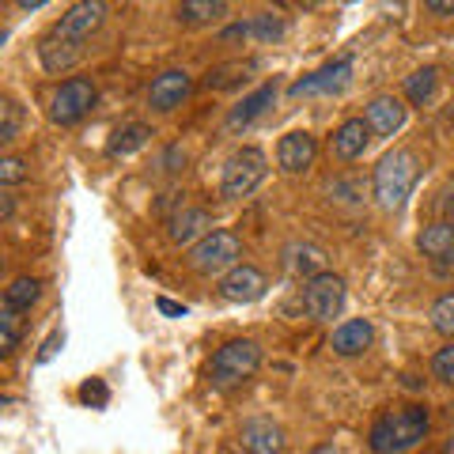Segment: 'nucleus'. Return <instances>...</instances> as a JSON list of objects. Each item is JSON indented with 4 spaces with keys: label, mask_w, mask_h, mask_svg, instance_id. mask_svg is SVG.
Here are the masks:
<instances>
[{
    "label": "nucleus",
    "mask_w": 454,
    "mask_h": 454,
    "mask_svg": "<svg viewBox=\"0 0 454 454\" xmlns=\"http://www.w3.org/2000/svg\"><path fill=\"white\" fill-rule=\"evenodd\" d=\"M223 42H239V38H250V20L247 23H231V27H227V31L220 35Z\"/></svg>",
    "instance_id": "nucleus-35"
},
{
    "label": "nucleus",
    "mask_w": 454,
    "mask_h": 454,
    "mask_svg": "<svg viewBox=\"0 0 454 454\" xmlns=\"http://www.w3.org/2000/svg\"><path fill=\"white\" fill-rule=\"evenodd\" d=\"M258 367H262V345L250 337H235L220 345L216 356H212V387L231 390L239 382H247Z\"/></svg>",
    "instance_id": "nucleus-3"
},
{
    "label": "nucleus",
    "mask_w": 454,
    "mask_h": 454,
    "mask_svg": "<svg viewBox=\"0 0 454 454\" xmlns=\"http://www.w3.org/2000/svg\"><path fill=\"white\" fill-rule=\"evenodd\" d=\"M190 91H193V80H190L186 68H167V73H160L152 80L148 106L160 110V114H170V110H178L182 103H186Z\"/></svg>",
    "instance_id": "nucleus-10"
},
{
    "label": "nucleus",
    "mask_w": 454,
    "mask_h": 454,
    "mask_svg": "<svg viewBox=\"0 0 454 454\" xmlns=\"http://www.w3.org/2000/svg\"><path fill=\"white\" fill-rule=\"evenodd\" d=\"M443 454H454V435H450L447 443H443Z\"/></svg>",
    "instance_id": "nucleus-40"
},
{
    "label": "nucleus",
    "mask_w": 454,
    "mask_h": 454,
    "mask_svg": "<svg viewBox=\"0 0 454 454\" xmlns=\"http://www.w3.org/2000/svg\"><path fill=\"white\" fill-rule=\"evenodd\" d=\"M432 375H435L439 382H454V340L432 356Z\"/></svg>",
    "instance_id": "nucleus-32"
},
{
    "label": "nucleus",
    "mask_w": 454,
    "mask_h": 454,
    "mask_svg": "<svg viewBox=\"0 0 454 454\" xmlns=\"http://www.w3.org/2000/svg\"><path fill=\"white\" fill-rule=\"evenodd\" d=\"M95 98H98V91H95V83L88 76L65 80L61 88L53 91V98H50V118H53V125H76V121H83L91 114Z\"/></svg>",
    "instance_id": "nucleus-6"
},
{
    "label": "nucleus",
    "mask_w": 454,
    "mask_h": 454,
    "mask_svg": "<svg viewBox=\"0 0 454 454\" xmlns=\"http://www.w3.org/2000/svg\"><path fill=\"white\" fill-rule=\"evenodd\" d=\"M265 288H269V280L258 265H235L220 277V295L227 303H254L265 295Z\"/></svg>",
    "instance_id": "nucleus-11"
},
{
    "label": "nucleus",
    "mask_w": 454,
    "mask_h": 454,
    "mask_svg": "<svg viewBox=\"0 0 454 454\" xmlns=\"http://www.w3.org/2000/svg\"><path fill=\"white\" fill-rule=\"evenodd\" d=\"M148 137H152L148 125L129 121V125H121V129L110 137L106 152H110V155H129V152H137V148H145V145H148Z\"/></svg>",
    "instance_id": "nucleus-24"
},
{
    "label": "nucleus",
    "mask_w": 454,
    "mask_h": 454,
    "mask_svg": "<svg viewBox=\"0 0 454 454\" xmlns=\"http://www.w3.org/2000/svg\"><path fill=\"white\" fill-rule=\"evenodd\" d=\"M315 155H318V140L300 129V133L280 137V145H277V167L284 170V175H303V170L315 163Z\"/></svg>",
    "instance_id": "nucleus-13"
},
{
    "label": "nucleus",
    "mask_w": 454,
    "mask_h": 454,
    "mask_svg": "<svg viewBox=\"0 0 454 454\" xmlns=\"http://www.w3.org/2000/svg\"><path fill=\"white\" fill-rule=\"evenodd\" d=\"M61 345H65V337H61V333H50V340H46V345H42V352H38V364H50Z\"/></svg>",
    "instance_id": "nucleus-34"
},
{
    "label": "nucleus",
    "mask_w": 454,
    "mask_h": 454,
    "mask_svg": "<svg viewBox=\"0 0 454 454\" xmlns=\"http://www.w3.org/2000/svg\"><path fill=\"white\" fill-rule=\"evenodd\" d=\"M417 247L424 258H435V262H443L454 254V220H435L428 223L424 231L417 235Z\"/></svg>",
    "instance_id": "nucleus-20"
},
{
    "label": "nucleus",
    "mask_w": 454,
    "mask_h": 454,
    "mask_svg": "<svg viewBox=\"0 0 454 454\" xmlns=\"http://www.w3.org/2000/svg\"><path fill=\"white\" fill-rule=\"evenodd\" d=\"M20 337H23V310L4 307L0 310V356H12L20 348Z\"/></svg>",
    "instance_id": "nucleus-27"
},
{
    "label": "nucleus",
    "mask_w": 454,
    "mask_h": 454,
    "mask_svg": "<svg viewBox=\"0 0 454 454\" xmlns=\"http://www.w3.org/2000/svg\"><path fill=\"white\" fill-rule=\"evenodd\" d=\"M239 258H243V239L235 231H208L201 243H193L190 250V269L201 277H216L235 269Z\"/></svg>",
    "instance_id": "nucleus-5"
},
{
    "label": "nucleus",
    "mask_w": 454,
    "mask_h": 454,
    "mask_svg": "<svg viewBox=\"0 0 454 454\" xmlns=\"http://www.w3.org/2000/svg\"><path fill=\"white\" fill-rule=\"evenodd\" d=\"M38 57H42V68L46 73H68L73 65H80V57H83V46H76V42H65V38H57L53 31L38 42Z\"/></svg>",
    "instance_id": "nucleus-18"
},
{
    "label": "nucleus",
    "mask_w": 454,
    "mask_h": 454,
    "mask_svg": "<svg viewBox=\"0 0 454 454\" xmlns=\"http://www.w3.org/2000/svg\"><path fill=\"white\" fill-rule=\"evenodd\" d=\"M16 4H20L23 12H38L42 4H50V0H16Z\"/></svg>",
    "instance_id": "nucleus-38"
},
{
    "label": "nucleus",
    "mask_w": 454,
    "mask_h": 454,
    "mask_svg": "<svg viewBox=\"0 0 454 454\" xmlns=\"http://www.w3.org/2000/svg\"><path fill=\"white\" fill-rule=\"evenodd\" d=\"M80 402L91 405V409H106V402H110L106 382H103V379H88V382L80 387Z\"/></svg>",
    "instance_id": "nucleus-31"
},
{
    "label": "nucleus",
    "mask_w": 454,
    "mask_h": 454,
    "mask_svg": "<svg viewBox=\"0 0 454 454\" xmlns=\"http://www.w3.org/2000/svg\"><path fill=\"white\" fill-rule=\"evenodd\" d=\"M454 197V193H450ZM443 212H454V201H443Z\"/></svg>",
    "instance_id": "nucleus-42"
},
{
    "label": "nucleus",
    "mask_w": 454,
    "mask_h": 454,
    "mask_svg": "<svg viewBox=\"0 0 454 454\" xmlns=\"http://www.w3.org/2000/svg\"><path fill=\"white\" fill-rule=\"evenodd\" d=\"M23 178H27V163L20 155H4V160H0V182H4V186H20Z\"/></svg>",
    "instance_id": "nucleus-33"
},
{
    "label": "nucleus",
    "mask_w": 454,
    "mask_h": 454,
    "mask_svg": "<svg viewBox=\"0 0 454 454\" xmlns=\"http://www.w3.org/2000/svg\"><path fill=\"white\" fill-rule=\"evenodd\" d=\"M367 145H372V125H367L364 118H348V121L337 125L330 148H333V155L340 163H352V160H360V155L367 152Z\"/></svg>",
    "instance_id": "nucleus-14"
},
{
    "label": "nucleus",
    "mask_w": 454,
    "mask_h": 454,
    "mask_svg": "<svg viewBox=\"0 0 454 454\" xmlns=\"http://www.w3.org/2000/svg\"><path fill=\"white\" fill-rule=\"evenodd\" d=\"M155 307H160L163 315H170V318H186V307L175 303V300H163V295H160V300H155Z\"/></svg>",
    "instance_id": "nucleus-36"
},
{
    "label": "nucleus",
    "mask_w": 454,
    "mask_h": 454,
    "mask_svg": "<svg viewBox=\"0 0 454 454\" xmlns=\"http://www.w3.org/2000/svg\"><path fill=\"white\" fill-rule=\"evenodd\" d=\"M288 269L295 277H318L325 273V250L318 243H292L288 247Z\"/></svg>",
    "instance_id": "nucleus-21"
},
{
    "label": "nucleus",
    "mask_w": 454,
    "mask_h": 454,
    "mask_svg": "<svg viewBox=\"0 0 454 454\" xmlns=\"http://www.w3.org/2000/svg\"><path fill=\"white\" fill-rule=\"evenodd\" d=\"M12 208H16V205H12V197H4V201H0V216L8 220V216H12Z\"/></svg>",
    "instance_id": "nucleus-39"
},
{
    "label": "nucleus",
    "mask_w": 454,
    "mask_h": 454,
    "mask_svg": "<svg viewBox=\"0 0 454 454\" xmlns=\"http://www.w3.org/2000/svg\"><path fill=\"white\" fill-rule=\"evenodd\" d=\"M38 295H42V284L35 277H16L4 288V307H12V310H31L38 303Z\"/></svg>",
    "instance_id": "nucleus-25"
},
{
    "label": "nucleus",
    "mask_w": 454,
    "mask_h": 454,
    "mask_svg": "<svg viewBox=\"0 0 454 454\" xmlns=\"http://www.w3.org/2000/svg\"><path fill=\"white\" fill-rule=\"evenodd\" d=\"M227 16V0H182L178 20L186 27H208Z\"/></svg>",
    "instance_id": "nucleus-22"
},
{
    "label": "nucleus",
    "mask_w": 454,
    "mask_h": 454,
    "mask_svg": "<svg viewBox=\"0 0 454 454\" xmlns=\"http://www.w3.org/2000/svg\"><path fill=\"white\" fill-rule=\"evenodd\" d=\"M428 318H432V325H435L439 333L454 337V292L439 295V300L432 303V310H428Z\"/></svg>",
    "instance_id": "nucleus-29"
},
{
    "label": "nucleus",
    "mask_w": 454,
    "mask_h": 454,
    "mask_svg": "<svg viewBox=\"0 0 454 454\" xmlns=\"http://www.w3.org/2000/svg\"><path fill=\"white\" fill-rule=\"evenodd\" d=\"M212 227V216L205 208H182L167 220V239L175 247H186V243H201Z\"/></svg>",
    "instance_id": "nucleus-16"
},
{
    "label": "nucleus",
    "mask_w": 454,
    "mask_h": 454,
    "mask_svg": "<svg viewBox=\"0 0 454 454\" xmlns=\"http://www.w3.org/2000/svg\"><path fill=\"white\" fill-rule=\"evenodd\" d=\"M364 121L372 125L375 137H394L405 125V103L402 98H394V95H375L372 103H367Z\"/></svg>",
    "instance_id": "nucleus-15"
},
{
    "label": "nucleus",
    "mask_w": 454,
    "mask_h": 454,
    "mask_svg": "<svg viewBox=\"0 0 454 454\" xmlns=\"http://www.w3.org/2000/svg\"><path fill=\"white\" fill-rule=\"evenodd\" d=\"M20 121H23L20 103L12 95H4L0 98V145H12L20 137Z\"/></svg>",
    "instance_id": "nucleus-28"
},
{
    "label": "nucleus",
    "mask_w": 454,
    "mask_h": 454,
    "mask_svg": "<svg viewBox=\"0 0 454 454\" xmlns=\"http://www.w3.org/2000/svg\"><path fill=\"white\" fill-rule=\"evenodd\" d=\"M428 435V409L424 405H402V409H390L372 424V443L375 454H405L413 450L420 439Z\"/></svg>",
    "instance_id": "nucleus-1"
},
{
    "label": "nucleus",
    "mask_w": 454,
    "mask_h": 454,
    "mask_svg": "<svg viewBox=\"0 0 454 454\" xmlns=\"http://www.w3.org/2000/svg\"><path fill=\"white\" fill-rule=\"evenodd\" d=\"M273 98H277V83H262L258 91H250L243 103H239L231 114H227V129H247V125L254 121V118H262V114L273 106Z\"/></svg>",
    "instance_id": "nucleus-19"
},
{
    "label": "nucleus",
    "mask_w": 454,
    "mask_h": 454,
    "mask_svg": "<svg viewBox=\"0 0 454 454\" xmlns=\"http://www.w3.org/2000/svg\"><path fill=\"white\" fill-rule=\"evenodd\" d=\"M269 175V160L262 148H239L231 160L223 163V178H220V193L227 197V201H243V197H250L254 190L265 182Z\"/></svg>",
    "instance_id": "nucleus-4"
},
{
    "label": "nucleus",
    "mask_w": 454,
    "mask_h": 454,
    "mask_svg": "<svg viewBox=\"0 0 454 454\" xmlns=\"http://www.w3.org/2000/svg\"><path fill=\"white\" fill-rule=\"evenodd\" d=\"M348 80H352V57H337V61L330 65H322L318 73H310L303 80H295L288 95L292 98H310V95H337V91H345L348 88Z\"/></svg>",
    "instance_id": "nucleus-9"
},
{
    "label": "nucleus",
    "mask_w": 454,
    "mask_h": 454,
    "mask_svg": "<svg viewBox=\"0 0 454 454\" xmlns=\"http://www.w3.org/2000/svg\"><path fill=\"white\" fill-rule=\"evenodd\" d=\"M424 8H428L432 16H454V0H424Z\"/></svg>",
    "instance_id": "nucleus-37"
},
{
    "label": "nucleus",
    "mask_w": 454,
    "mask_h": 454,
    "mask_svg": "<svg viewBox=\"0 0 454 454\" xmlns=\"http://www.w3.org/2000/svg\"><path fill=\"white\" fill-rule=\"evenodd\" d=\"M250 38H258V42H280L284 38V20L273 16V12H265V16H254L250 20Z\"/></svg>",
    "instance_id": "nucleus-30"
},
{
    "label": "nucleus",
    "mask_w": 454,
    "mask_h": 454,
    "mask_svg": "<svg viewBox=\"0 0 454 454\" xmlns=\"http://www.w3.org/2000/svg\"><path fill=\"white\" fill-rule=\"evenodd\" d=\"M250 73H254V61H227V65H216L205 76V88H216V91L235 88V83H243Z\"/></svg>",
    "instance_id": "nucleus-26"
},
{
    "label": "nucleus",
    "mask_w": 454,
    "mask_h": 454,
    "mask_svg": "<svg viewBox=\"0 0 454 454\" xmlns=\"http://www.w3.org/2000/svg\"><path fill=\"white\" fill-rule=\"evenodd\" d=\"M372 340H375V325L372 322L367 318H348V322H340L333 330V352L337 356H360V352L372 348Z\"/></svg>",
    "instance_id": "nucleus-17"
},
{
    "label": "nucleus",
    "mask_w": 454,
    "mask_h": 454,
    "mask_svg": "<svg viewBox=\"0 0 454 454\" xmlns=\"http://www.w3.org/2000/svg\"><path fill=\"white\" fill-rule=\"evenodd\" d=\"M106 16H110L106 0H76V4L53 23V35L65 38V42H76V46H83V42H88V38L98 31V27L106 23Z\"/></svg>",
    "instance_id": "nucleus-7"
},
{
    "label": "nucleus",
    "mask_w": 454,
    "mask_h": 454,
    "mask_svg": "<svg viewBox=\"0 0 454 454\" xmlns=\"http://www.w3.org/2000/svg\"><path fill=\"white\" fill-rule=\"evenodd\" d=\"M303 307L315 322H333L340 315V307H345V280L333 273L310 277L303 288Z\"/></svg>",
    "instance_id": "nucleus-8"
},
{
    "label": "nucleus",
    "mask_w": 454,
    "mask_h": 454,
    "mask_svg": "<svg viewBox=\"0 0 454 454\" xmlns=\"http://www.w3.org/2000/svg\"><path fill=\"white\" fill-rule=\"evenodd\" d=\"M315 454H337V450H333V447H330V443H325V447H318V450H315Z\"/></svg>",
    "instance_id": "nucleus-41"
},
{
    "label": "nucleus",
    "mask_w": 454,
    "mask_h": 454,
    "mask_svg": "<svg viewBox=\"0 0 454 454\" xmlns=\"http://www.w3.org/2000/svg\"><path fill=\"white\" fill-rule=\"evenodd\" d=\"M239 447H243V454H284V447H288V439H284V428L273 420H247L243 428H239Z\"/></svg>",
    "instance_id": "nucleus-12"
},
{
    "label": "nucleus",
    "mask_w": 454,
    "mask_h": 454,
    "mask_svg": "<svg viewBox=\"0 0 454 454\" xmlns=\"http://www.w3.org/2000/svg\"><path fill=\"white\" fill-rule=\"evenodd\" d=\"M417 175H420V163L409 148H394L379 160L375 167V178H372V190H375V201L382 212H402L409 193L417 186Z\"/></svg>",
    "instance_id": "nucleus-2"
},
{
    "label": "nucleus",
    "mask_w": 454,
    "mask_h": 454,
    "mask_svg": "<svg viewBox=\"0 0 454 454\" xmlns=\"http://www.w3.org/2000/svg\"><path fill=\"white\" fill-rule=\"evenodd\" d=\"M439 88V68H417L413 76H405V98L413 106H428L432 103V95Z\"/></svg>",
    "instance_id": "nucleus-23"
}]
</instances>
